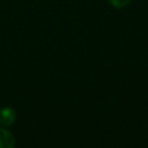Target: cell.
Returning <instances> with one entry per match:
<instances>
[{
  "mask_svg": "<svg viewBox=\"0 0 148 148\" xmlns=\"http://www.w3.org/2000/svg\"><path fill=\"white\" fill-rule=\"evenodd\" d=\"M15 121V111L12 108H2L0 110V125L8 127Z\"/></svg>",
  "mask_w": 148,
  "mask_h": 148,
  "instance_id": "1",
  "label": "cell"
},
{
  "mask_svg": "<svg viewBox=\"0 0 148 148\" xmlns=\"http://www.w3.org/2000/svg\"><path fill=\"white\" fill-rule=\"evenodd\" d=\"M15 146V139L12 133L5 128H0V148H13Z\"/></svg>",
  "mask_w": 148,
  "mask_h": 148,
  "instance_id": "2",
  "label": "cell"
},
{
  "mask_svg": "<svg viewBox=\"0 0 148 148\" xmlns=\"http://www.w3.org/2000/svg\"><path fill=\"white\" fill-rule=\"evenodd\" d=\"M109 1H110V3L113 7H116V8H123V7L127 6L131 0H109Z\"/></svg>",
  "mask_w": 148,
  "mask_h": 148,
  "instance_id": "3",
  "label": "cell"
}]
</instances>
